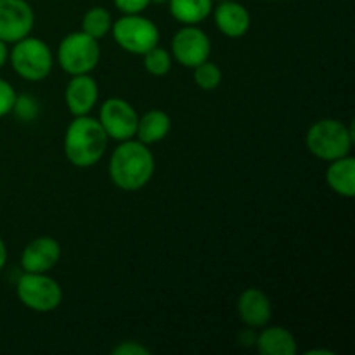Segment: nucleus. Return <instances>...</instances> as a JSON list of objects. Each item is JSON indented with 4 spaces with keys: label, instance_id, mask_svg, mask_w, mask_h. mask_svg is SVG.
Instances as JSON below:
<instances>
[{
    "label": "nucleus",
    "instance_id": "obj_19",
    "mask_svg": "<svg viewBox=\"0 0 355 355\" xmlns=\"http://www.w3.org/2000/svg\"><path fill=\"white\" fill-rule=\"evenodd\" d=\"M111 26H113V19H111V14L104 7H92V9L83 14L82 31L96 38V40L106 37L111 31Z\"/></svg>",
    "mask_w": 355,
    "mask_h": 355
},
{
    "label": "nucleus",
    "instance_id": "obj_26",
    "mask_svg": "<svg viewBox=\"0 0 355 355\" xmlns=\"http://www.w3.org/2000/svg\"><path fill=\"white\" fill-rule=\"evenodd\" d=\"M9 44H6L3 40H0V69L6 66V62L9 61V47H7Z\"/></svg>",
    "mask_w": 355,
    "mask_h": 355
},
{
    "label": "nucleus",
    "instance_id": "obj_1",
    "mask_svg": "<svg viewBox=\"0 0 355 355\" xmlns=\"http://www.w3.org/2000/svg\"><path fill=\"white\" fill-rule=\"evenodd\" d=\"M155 173V156L141 141L120 142L110 158V177L114 186L127 193L141 191L148 186Z\"/></svg>",
    "mask_w": 355,
    "mask_h": 355
},
{
    "label": "nucleus",
    "instance_id": "obj_4",
    "mask_svg": "<svg viewBox=\"0 0 355 355\" xmlns=\"http://www.w3.org/2000/svg\"><path fill=\"white\" fill-rule=\"evenodd\" d=\"M12 69L28 82H42L47 78L54 66V58L44 40L37 37H24L9 51Z\"/></svg>",
    "mask_w": 355,
    "mask_h": 355
},
{
    "label": "nucleus",
    "instance_id": "obj_8",
    "mask_svg": "<svg viewBox=\"0 0 355 355\" xmlns=\"http://www.w3.org/2000/svg\"><path fill=\"white\" fill-rule=\"evenodd\" d=\"M97 120L106 132L107 139L123 142L134 139L139 114L128 101L120 99V97H110L101 104Z\"/></svg>",
    "mask_w": 355,
    "mask_h": 355
},
{
    "label": "nucleus",
    "instance_id": "obj_18",
    "mask_svg": "<svg viewBox=\"0 0 355 355\" xmlns=\"http://www.w3.org/2000/svg\"><path fill=\"white\" fill-rule=\"evenodd\" d=\"M173 19L182 24H200L214 10V0H168Z\"/></svg>",
    "mask_w": 355,
    "mask_h": 355
},
{
    "label": "nucleus",
    "instance_id": "obj_15",
    "mask_svg": "<svg viewBox=\"0 0 355 355\" xmlns=\"http://www.w3.org/2000/svg\"><path fill=\"white\" fill-rule=\"evenodd\" d=\"M326 182L333 193L342 198L355 196V158L347 155L329 162L326 170Z\"/></svg>",
    "mask_w": 355,
    "mask_h": 355
},
{
    "label": "nucleus",
    "instance_id": "obj_21",
    "mask_svg": "<svg viewBox=\"0 0 355 355\" xmlns=\"http://www.w3.org/2000/svg\"><path fill=\"white\" fill-rule=\"evenodd\" d=\"M193 69H194V82H196V85L200 87L201 90L210 92V90H215L218 85H220L222 71L215 62L208 61L207 59V61L201 62V64H198L196 68Z\"/></svg>",
    "mask_w": 355,
    "mask_h": 355
},
{
    "label": "nucleus",
    "instance_id": "obj_11",
    "mask_svg": "<svg viewBox=\"0 0 355 355\" xmlns=\"http://www.w3.org/2000/svg\"><path fill=\"white\" fill-rule=\"evenodd\" d=\"M61 259V245L58 239L42 236L24 246L21 253V267L24 272H47Z\"/></svg>",
    "mask_w": 355,
    "mask_h": 355
},
{
    "label": "nucleus",
    "instance_id": "obj_9",
    "mask_svg": "<svg viewBox=\"0 0 355 355\" xmlns=\"http://www.w3.org/2000/svg\"><path fill=\"white\" fill-rule=\"evenodd\" d=\"M211 42L198 24H184L172 38V58L184 68H196L210 58Z\"/></svg>",
    "mask_w": 355,
    "mask_h": 355
},
{
    "label": "nucleus",
    "instance_id": "obj_30",
    "mask_svg": "<svg viewBox=\"0 0 355 355\" xmlns=\"http://www.w3.org/2000/svg\"><path fill=\"white\" fill-rule=\"evenodd\" d=\"M218 2H222V0H218Z\"/></svg>",
    "mask_w": 355,
    "mask_h": 355
},
{
    "label": "nucleus",
    "instance_id": "obj_2",
    "mask_svg": "<svg viewBox=\"0 0 355 355\" xmlns=\"http://www.w3.org/2000/svg\"><path fill=\"white\" fill-rule=\"evenodd\" d=\"M107 148V135L99 120L83 114L75 116L64 134V155L73 166L89 168L97 165Z\"/></svg>",
    "mask_w": 355,
    "mask_h": 355
},
{
    "label": "nucleus",
    "instance_id": "obj_28",
    "mask_svg": "<svg viewBox=\"0 0 355 355\" xmlns=\"http://www.w3.org/2000/svg\"><path fill=\"white\" fill-rule=\"evenodd\" d=\"M307 355H318V354H322V355H333V352H329V350H309V352H305Z\"/></svg>",
    "mask_w": 355,
    "mask_h": 355
},
{
    "label": "nucleus",
    "instance_id": "obj_7",
    "mask_svg": "<svg viewBox=\"0 0 355 355\" xmlns=\"http://www.w3.org/2000/svg\"><path fill=\"white\" fill-rule=\"evenodd\" d=\"M16 295L24 307L35 312H52L62 302V288L45 272H24L17 279Z\"/></svg>",
    "mask_w": 355,
    "mask_h": 355
},
{
    "label": "nucleus",
    "instance_id": "obj_14",
    "mask_svg": "<svg viewBox=\"0 0 355 355\" xmlns=\"http://www.w3.org/2000/svg\"><path fill=\"white\" fill-rule=\"evenodd\" d=\"M214 19L218 31L229 38L245 37L252 24L248 9L236 0H222L214 9Z\"/></svg>",
    "mask_w": 355,
    "mask_h": 355
},
{
    "label": "nucleus",
    "instance_id": "obj_16",
    "mask_svg": "<svg viewBox=\"0 0 355 355\" xmlns=\"http://www.w3.org/2000/svg\"><path fill=\"white\" fill-rule=\"evenodd\" d=\"M255 347L262 355H295L298 350L293 333L281 326L263 328L257 335Z\"/></svg>",
    "mask_w": 355,
    "mask_h": 355
},
{
    "label": "nucleus",
    "instance_id": "obj_12",
    "mask_svg": "<svg viewBox=\"0 0 355 355\" xmlns=\"http://www.w3.org/2000/svg\"><path fill=\"white\" fill-rule=\"evenodd\" d=\"M99 99V87L92 76L73 75L64 90V101L73 116H83L94 110Z\"/></svg>",
    "mask_w": 355,
    "mask_h": 355
},
{
    "label": "nucleus",
    "instance_id": "obj_23",
    "mask_svg": "<svg viewBox=\"0 0 355 355\" xmlns=\"http://www.w3.org/2000/svg\"><path fill=\"white\" fill-rule=\"evenodd\" d=\"M16 90L7 80L0 78V118L12 113L14 101H16Z\"/></svg>",
    "mask_w": 355,
    "mask_h": 355
},
{
    "label": "nucleus",
    "instance_id": "obj_5",
    "mask_svg": "<svg viewBox=\"0 0 355 355\" xmlns=\"http://www.w3.org/2000/svg\"><path fill=\"white\" fill-rule=\"evenodd\" d=\"M99 40L83 31L66 35L58 47V62L68 75H87L99 64Z\"/></svg>",
    "mask_w": 355,
    "mask_h": 355
},
{
    "label": "nucleus",
    "instance_id": "obj_27",
    "mask_svg": "<svg viewBox=\"0 0 355 355\" xmlns=\"http://www.w3.org/2000/svg\"><path fill=\"white\" fill-rule=\"evenodd\" d=\"M6 262H7V246L6 243H3V239L0 238V270L6 267Z\"/></svg>",
    "mask_w": 355,
    "mask_h": 355
},
{
    "label": "nucleus",
    "instance_id": "obj_29",
    "mask_svg": "<svg viewBox=\"0 0 355 355\" xmlns=\"http://www.w3.org/2000/svg\"><path fill=\"white\" fill-rule=\"evenodd\" d=\"M168 2V0H151V3H165Z\"/></svg>",
    "mask_w": 355,
    "mask_h": 355
},
{
    "label": "nucleus",
    "instance_id": "obj_22",
    "mask_svg": "<svg viewBox=\"0 0 355 355\" xmlns=\"http://www.w3.org/2000/svg\"><path fill=\"white\" fill-rule=\"evenodd\" d=\"M12 113L16 114L21 121L35 120L38 114V103L30 96H16Z\"/></svg>",
    "mask_w": 355,
    "mask_h": 355
},
{
    "label": "nucleus",
    "instance_id": "obj_6",
    "mask_svg": "<svg viewBox=\"0 0 355 355\" xmlns=\"http://www.w3.org/2000/svg\"><path fill=\"white\" fill-rule=\"evenodd\" d=\"M114 42L128 54L144 55L159 44V30L141 14H123L111 26Z\"/></svg>",
    "mask_w": 355,
    "mask_h": 355
},
{
    "label": "nucleus",
    "instance_id": "obj_13",
    "mask_svg": "<svg viewBox=\"0 0 355 355\" xmlns=\"http://www.w3.org/2000/svg\"><path fill=\"white\" fill-rule=\"evenodd\" d=\"M238 315L248 328H263L272 318L270 298L259 288H248L238 298Z\"/></svg>",
    "mask_w": 355,
    "mask_h": 355
},
{
    "label": "nucleus",
    "instance_id": "obj_17",
    "mask_svg": "<svg viewBox=\"0 0 355 355\" xmlns=\"http://www.w3.org/2000/svg\"><path fill=\"white\" fill-rule=\"evenodd\" d=\"M170 128H172V120L168 114L162 110H151L139 116L135 135H137V141L149 146L163 141L170 134Z\"/></svg>",
    "mask_w": 355,
    "mask_h": 355
},
{
    "label": "nucleus",
    "instance_id": "obj_10",
    "mask_svg": "<svg viewBox=\"0 0 355 355\" xmlns=\"http://www.w3.org/2000/svg\"><path fill=\"white\" fill-rule=\"evenodd\" d=\"M35 12L26 0H0V40L16 44L33 30Z\"/></svg>",
    "mask_w": 355,
    "mask_h": 355
},
{
    "label": "nucleus",
    "instance_id": "obj_20",
    "mask_svg": "<svg viewBox=\"0 0 355 355\" xmlns=\"http://www.w3.org/2000/svg\"><path fill=\"white\" fill-rule=\"evenodd\" d=\"M142 58H144L146 71L153 76H165L172 69V54L159 45L146 52Z\"/></svg>",
    "mask_w": 355,
    "mask_h": 355
},
{
    "label": "nucleus",
    "instance_id": "obj_24",
    "mask_svg": "<svg viewBox=\"0 0 355 355\" xmlns=\"http://www.w3.org/2000/svg\"><path fill=\"white\" fill-rule=\"evenodd\" d=\"M116 9L123 14H141L148 9L151 0H113Z\"/></svg>",
    "mask_w": 355,
    "mask_h": 355
},
{
    "label": "nucleus",
    "instance_id": "obj_25",
    "mask_svg": "<svg viewBox=\"0 0 355 355\" xmlns=\"http://www.w3.org/2000/svg\"><path fill=\"white\" fill-rule=\"evenodd\" d=\"M151 350L139 342H123L113 349V355H149Z\"/></svg>",
    "mask_w": 355,
    "mask_h": 355
},
{
    "label": "nucleus",
    "instance_id": "obj_3",
    "mask_svg": "<svg viewBox=\"0 0 355 355\" xmlns=\"http://www.w3.org/2000/svg\"><path fill=\"white\" fill-rule=\"evenodd\" d=\"M305 144L315 158L333 162L350 155L354 146V130L352 127L335 118H322L309 128Z\"/></svg>",
    "mask_w": 355,
    "mask_h": 355
}]
</instances>
